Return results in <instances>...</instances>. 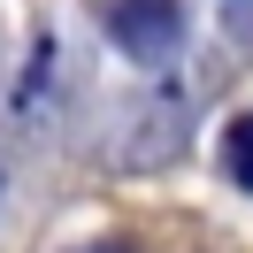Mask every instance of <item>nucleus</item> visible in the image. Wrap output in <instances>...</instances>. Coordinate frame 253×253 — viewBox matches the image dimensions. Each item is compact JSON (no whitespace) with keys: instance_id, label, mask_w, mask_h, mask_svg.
Returning a JSON list of instances; mask_svg holds the SVG:
<instances>
[{"instance_id":"3","label":"nucleus","mask_w":253,"mask_h":253,"mask_svg":"<svg viewBox=\"0 0 253 253\" xmlns=\"http://www.w3.org/2000/svg\"><path fill=\"white\" fill-rule=\"evenodd\" d=\"M84 253H123V246H84Z\"/></svg>"},{"instance_id":"2","label":"nucleus","mask_w":253,"mask_h":253,"mask_svg":"<svg viewBox=\"0 0 253 253\" xmlns=\"http://www.w3.org/2000/svg\"><path fill=\"white\" fill-rule=\"evenodd\" d=\"M222 169H230L238 184L253 192V115H238V123L222 130Z\"/></svg>"},{"instance_id":"1","label":"nucleus","mask_w":253,"mask_h":253,"mask_svg":"<svg viewBox=\"0 0 253 253\" xmlns=\"http://www.w3.org/2000/svg\"><path fill=\"white\" fill-rule=\"evenodd\" d=\"M100 23H108V39L130 54V62L161 69L176 46H184V8L176 0H92Z\"/></svg>"}]
</instances>
